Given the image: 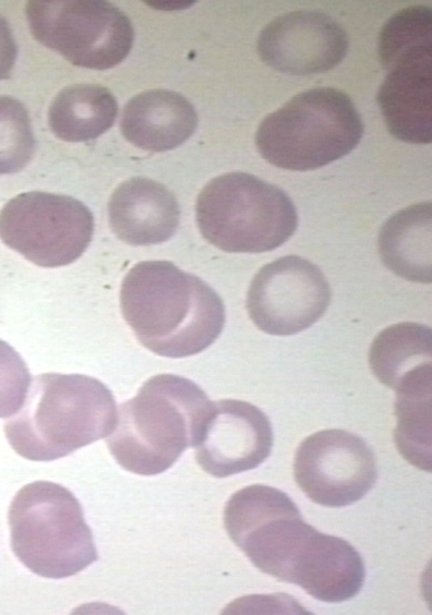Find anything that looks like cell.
<instances>
[{"label":"cell","mask_w":432,"mask_h":615,"mask_svg":"<svg viewBox=\"0 0 432 615\" xmlns=\"http://www.w3.org/2000/svg\"><path fill=\"white\" fill-rule=\"evenodd\" d=\"M224 524L256 568L301 587L319 601H348L364 583L359 552L346 540L307 523L278 489L257 484L236 492L225 506Z\"/></svg>","instance_id":"1"},{"label":"cell","mask_w":432,"mask_h":615,"mask_svg":"<svg viewBox=\"0 0 432 615\" xmlns=\"http://www.w3.org/2000/svg\"><path fill=\"white\" fill-rule=\"evenodd\" d=\"M120 308L142 346L166 358L197 354L219 337L226 321L218 293L169 261H143L121 282Z\"/></svg>","instance_id":"2"},{"label":"cell","mask_w":432,"mask_h":615,"mask_svg":"<svg viewBox=\"0 0 432 615\" xmlns=\"http://www.w3.org/2000/svg\"><path fill=\"white\" fill-rule=\"evenodd\" d=\"M213 401L191 379L158 374L117 409L106 444L127 471L156 475L168 470L189 447H195Z\"/></svg>","instance_id":"3"},{"label":"cell","mask_w":432,"mask_h":615,"mask_svg":"<svg viewBox=\"0 0 432 615\" xmlns=\"http://www.w3.org/2000/svg\"><path fill=\"white\" fill-rule=\"evenodd\" d=\"M117 420L111 390L83 374L44 373L31 382L21 409L4 424L16 454L51 461L107 437Z\"/></svg>","instance_id":"4"},{"label":"cell","mask_w":432,"mask_h":615,"mask_svg":"<svg viewBox=\"0 0 432 615\" xmlns=\"http://www.w3.org/2000/svg\"><path fill=\"white\" fill-rule=\"evenodd\" d=\"M363 135L351 98L332 87H315L292 97L260 124L255 144L269 164L307 171L348 155Z\"/></svg>","instance_id":"5"},{"label":"cell","mask_w":432,"mask_h":615,"mask_svg":"<svg viewBox=\"0 0 432 615\" xmlns=\"http://www.w3.org/2000/svg\"><path fill=\"white\" fill-rule=\"evenodd\" d=\"M8 521L14 555L40 577L68 578L98 558L80 502L60 484L24 485L10 504Z\"/></svg>","instance_id":"6"},{"label":"cell","mask_w":432,"mask_h":615,"mask_svg":"<svg viewBox=\"0 0 432 615\" xmlns=\"http://www.w3.org/2000/svg\"><path fill=\"white\" fill-rule=\"evenodd\" d=\"M195 219L203 238L229 253L273 251L298 227L288 194L247 172L212 179L196 198Z\"/></svg>","instance_id":"7"},{"label":"cell","mask_w":432,"mask_h":615,"mask_svg":"<svg viewBox=\"0 0 432 615\" xmlns=\"http://www.w3.org/2000/svg\"><path fill=\"white\" fill-rule=\"evenodd\" d=\"M25 13L34 38L77 67L111 69L133 46L130 19L107 1H29Z\"/></svg>","instance_id":"8"},{"label":"cell","mask_w":432,"mask_h":615,"mask_svg":"<svg viewBox=\"0 0 432 615\" xmlns=\"http://www.w3.org/2000/svg\"><path fill=\"white\" fill-rule=\"evenodd\" d=\"M93 233L91 209L68 195L24 192L0 210L1 241L40 267L75 262L88 248Z\"/></svg>","instance_id":"9"},{"label":"cell","mask_w":432,"mask_h":615,"mask_svg":"<svg viewBox=\"0 0 432 615\" xmlns=\"http://www.w3.org/2000/svg\"><path fill=\"white\" fill-rule=\"evenodd\" d=\"M331 287L312 262L287 255L259 269L247 293L254 325L274 336L298 334L316 323L331 303Z\"/></svg>","instance_id":"10"},{"label":"cell","mask_w":432,"mask_h":615,"mask_svg":"<svg viewBox=\"0 0 432 615\" xmlns=\"http://www.w3.org/2000/svg\"><path fill=\"white\" fill-rule=\"evenodd\" d=\"M293 475L314 503L332 508L349 506L374 486L376 461L367 442L338 429L319 431L299 445Z\"/></svg>","instance_id":"11"},{"label":"cell","mask_w":432,"mask_h":615,"mask_svg":"<svg viewBox=\"0 0 432 615\" xmlns=\"http://www.w3.org/2000/svg\"><path fill=\"white\" fill-rule=\"evenodd\" d=\"M348 36L324 12L300 10L269 22L260 33L257 52L274 70L289 75L326 72L348 51Z\"/></svg>","instance_id":"12"},{"label":"cell","mask_w":432,"mask_h":615,"mask_svg":"<svg viewBox=\"0 0 432 615\" xmlns=\"http://www.w3.org/2000/svg\"><path fill=\"white\" fill-rule=\"evenodd\" d=\"M273 430L266 414L237 399L213 401L212 411L195 448L200 467L226 478L259 467L269 456Z\"/></svg>","instance_id":"13"},{"label":"cell","mask_w":432,"mask_h":615,"mask_svg":"<svg viewBox=\"0 0 432 615\" xmlns=\"http://www.w3.org/2000/svg\"><path fill=\"white\" fill-rule=\"evenodd\" d=\"M386 70L376 99L388 131L403 142L431 143L432 45L400 53Z\"/></svg>","instance_id":"14"},{"label":"cell","mask_w":432,"mask_h":615,"mask_svg":"<svg viewBox=\"0 0 432 615\" xmlns=\"http://www.w3.org/2000/svg\"><path fill=\"white\" fill-rule=\"evenodd\" d=\"M113 233L131 245H153L177 231L180 208L176 196L161 183L143 177L120 183L108 202Z\"/></svg>","instance_id":"15"},{"label":"cell","mask_w":432,"mask_h":615,"mask_svg":"<svg viewBox=\"0 0 432 615\" xmlns=\"http://www.w3.org/2000/svg\"><path fill=\"white\" fill-rule=\"evenodd\" d=\"M197 126L193 105L181 94L151 89L124 106L121 132L132 145L148 152H166L183 144Z\"/></svg>","instance_id":"16"},{"label":"cell","mask_w":432,"mask_h":615,"mask_svg":"<svg viewBox=\"0 0 432 615\" xmlns=\"http://www.w3.org/2000/svg\"><path fill=\"white\" fill-rule=\"evenodd\" d=\"M431 207V202H424L398 210L379 233L382 262L409 281L430 284L432 280Z\"/></svg>","instance_id":"17"},{"label":"cell","mask_w":432,"mask_h":615,"mask_svg":"<svg viewBox=\"0 0 432 615\" xmlns=\"http://www.w3.org/2000/svg\"><path fill=\"white\" fill-rule=\"evenodd\" d=\"M117 116L116 97L107 87L75 84L55 97L48 110V123L62 141L87 142L110 129Z\"/></svg>","instance_id":"18"},{"label":"cell","mask_w":432,"mask_h":615,"mask_svg":"<svg viewBox=\"0 0 432 615\" xmlns=\"http://www.w3.org/2000/svg\"><path fill=\"white\" fill-rule=\"evenodd\" d=\"M395 390L396 447L411 465L431 472V364L411 371Z\"/></svg>","instance_id":"19"},{"label":"cell","mask_w":432,"mask_h":615,"mask_svg":"<svg viewBox=\"0 0 432 615\" xmlns=\"http://www.w3.org/2000/svg\"><path fill=\"white\" fill-rule=\"evenodd\" d=\"M431 328L423 324L403 322L377 334L370 351L369 363L375 377L395 389L411 371L431 364Z\"/></svg>","instance_id":"20"},{"label":"cell","mask_w":432,"mask_h":615,"mask_svg":"<svg viewBox=\"0 0 432 615\" xmlns=\"http://www.w3.org/2000/svg\"><path fill=\"white\" fill-rule=\"evenodd\" d=\"M36 148L25 106L14 97L0 95V176L19 172Z\"/></svg>","instance_id":"21"},{"label":"cell","mask_w":432,"mask_h":615,"mask_svg":"<svg viewBox=\"0 0 432 615\" xmlns=\"http://www.w3.org/2000/svg\"><path fill=\"white\" fill-rule=\"evenodd\" d=\"M432 45V11L413 5L395 13L384 24L379 38V55L386 69L400 53L419 46Z\"/></svg>","instance_id":"22"},{"label":"cell","mask_w":432,"mask_h":615,"mask_svg":"<svg viewBox=\"0 0 432 615\" xmlns=\"http://www.w3.org/2000/svg\"><path fill=\"white\" fill-rule=\"evenodd\" d=\"M32 378L22 357L0 339V418L15 414L24 403Z\"/></svg>","instance_id":"23"},{"label":"cell","mask_w":432,"mask_h":615,"mask_svg":"<svg viewBox=\"0 0 432 615\" xmlns=\"http://www.w3.org/2000/svg\"><path fill=\"white\" fill-rule=\"evenodd\" d=\"M17 46L8 21L0 14V81L11 76Z\"/></svg>","instance_id":"24"}]
</instances>
